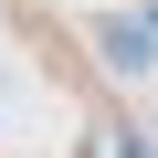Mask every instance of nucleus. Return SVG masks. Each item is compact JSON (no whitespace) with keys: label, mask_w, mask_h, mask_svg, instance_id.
Returning a JSON list of instances; mask_svg holds the SVG:
<instances>
[{"label":"nucleus","mask_w":158,"mask_h":158,"mask_svg":"<svg viewBox=\"0 0 158 158\" xmlns=\"http://www.w3.org/2000/svg\"><path fill=\"white\" fill-rule=\"evenodd\" d=\"M85 42H95V63L116 74V85H137V74H158V32H148L137 11H106V21L85 32Z\"/></svg>","instance_id":"nucleus-1"},{"label":"nucleus","mask_w":158,"mask_h":158,"mask_svg":"<svg viewBox=\"0 0 158 158\" xmlns=\"http://www.w3.org/2000/svg\"><path fill=\"white\" fill-rule=\"evenodd\" d=\"M74 158H137V127L106 116V127H85V148H74Z\"/></svg>","instance_id":"nucleus-2"},{"label":"nucleus","mask_w":158,"mask_h":158,"mask_svg":"<svg viewBox=\"0 0 158 158\" xmlns=\"http://www.w3.org/2000/svg\"><path fill=\"white\" fill-rule=\"evenodd\" d=\"M137 21H148V32H158V0H137Z\"/></svg>","instance_id":"nucleus-3"}]
</instances>
